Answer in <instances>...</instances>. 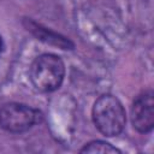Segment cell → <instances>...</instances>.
Wrapping results in <instances>:
<instances>
[{
	"label": "cell",
	"instance_id": "obj_1",
	"mask_svg": "<svg viewBox=\"0 0 154 154\" xmlns=\"http://www.w3.org/2000/svg\"><path fill=\"white\" fill-rule=\"evenodd\" d=\"M91 116L96 129L107 137L118 136L125 128V109L113 95H101L94 102Z\"/></svg>",
	"mask_w": 154,
	"mask_h": 154
},
{
	"label": "cell",
	"instance_id": "obj_2",
	"mask_svg": "<svg viewBox=\"0 0 154 154\" xmlns=\"http://www.w3.org/2000/svg\"><path fill=\"white\" fill-rule=\"evenodd\" d=\"M65 77V65L60 57L45 53L35 58L30 66V81L42 93H52L60 88Z\"/></svg>",
	"mask_w": 154,
	"mask_h": 154
},
{
	"label": "cell",
	"instance_id": "obj_3",
	"mask_svg": "<svg viewBox=\"0 0 154 154\" xmlns=\"http://www.w3.org/2000/svg\"><path fill=\"white\" fill-rule=\"evenodd\" d=\"M41 120V112L28 105L7 102L0 106V128L7 132H25Z\"/></svg>",
	"mask_w": 154,
	"mask_h": 154
},
{
	"label": "cell",
	"instance_id": "obj_4",
	"mask_svg": "<svg viewBox=\"0 0 154 154\" xmlns=\"http://www.w3.org/2000/svg\"><path fill=\"white\" fill-rule=\"evenodd\" d=\"M131 123L141 134H148L154 128V93L147 89L138 94L131 106Z\"/></svg>",
	"mask_w": 154,
	"mask_h": 154
},
{
	"label": "cell",
	"instance_id": "obj_5",
	"mask_svg": "<svg viewBox=\"0 0 154 154\" xmlns=\"http://www.w3.org/2000/svg\"><path fill=\"white\" fill-rule=\"evenodd\" d=\"M23 23L28 31H30L37 40H40L45 43L57 46L61 49H73V47H75V45L67 37H65L60 34H57V32L42 26L41 24H37L31 19H24Z\"/></svg>",
	"mask_w": 154,
	"mask_h": 154
},
{
	"label": "cell",
	"instance_id": "obj_6",
	"mask_svg": "<svg viewBox=\"0 0 154 154\" xmlns=\"http://www.w3.org/2000/svg\"><path fill=\"white\" fill-rule=\"evenodd\" d=\"M79 153H82V154H95V153L96 154H116V153L120 154L122 152L108 142H105L101 140H95V141L87 143L79 150Z\"/></svg>",
	"mask_w": 154,
	"mask_h": 154
},
{
	"label": "cell",
	"instance_id": "obj_7",
	"mask_svg": "<svg viewBox=\"0 0 154 154\" xmlns=\"http://www.w3.org/2000/svg\"><path fill=\"white\" fill-rule=\"evenodd\" d=\"M2 51V40H1V36H0V53Z\"/></svg>",
	"mask_w": 154,
	"mask_h": 154
}]
</instances>
